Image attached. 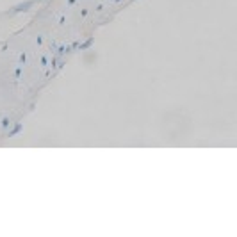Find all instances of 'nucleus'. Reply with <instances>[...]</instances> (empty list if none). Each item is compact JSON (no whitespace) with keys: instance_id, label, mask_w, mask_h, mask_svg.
Listing matches in <instances>:
<instances>
[{"instance_id":"nucleus-1","label":"nucleus","mask_w":237,"mask_h":237,"mask_svg":"<svg viewBox=\"0 0 237 237\" xmlns=\"http://www.w3.org/2000/svg\"><path fill=\"white\" fill-rule=\"evenodd\" d=\"M36 2H38V0H25V2H21V4H16V6L13 7V14H18V13H27V11L31 9Z\"/></svg>"},{"instance_id":"nucleus-2","label":"nucleus","mask_w":237,"mask_h":237,"mask_svg":"<svg viewBox=\"0 0 237 237\" xmlns=\"http://www.w3.org/2000/svg\"><path fill=\"white\" fill-rule=\"evenodd\" d=\"M66 54H72V45H59V46L55 48V55H57L59 59H62Z\"/></svg>"},{"instance_id":"nucleus-3","label":"nucleus","mask_w":237,"mask_h":237,"mask_svg":"<svg viewBox=\"0 0 237 237\" xmlns=\"http://www.w3.org/2000/svg\"><path fill=\"white\" fill-rule=\"evenodd\" d=\"M21 130H23V123H13V127L9 128V134H7V137H16V135L20 134Z\"/></svg>"},{"instance_id":"nucleus-4","label":"nucleus","mask_w":237,"mask_h":237,"mask_svg":"<svg viewBox=\"0 0 237 237\" xmlns=\"http://www.w3.org/2000/svg\"><path fill=\"white\" fill-rule=\"evenodd\" d=\"M93 41H94V39L91 38V36H89V38H86L82 43H79V48H77V50H79V52H87L89 48H91Z\"/></svg>"},{"instance_id":"nucleus-5","label":"nucleus","mask_w":237,"mask_h":237,"mask_svg":"<svg viewBox=\"0 0 237 237\" xmlns=\"http://www.w3.org/2000/svg\"><path fill=\"white\" fill-rule=\"evenodd\" d=\"M21 73H23V66L18 64V66L14 68V82H18V80L21 79Z\"/></svg>"},{"instance_id":"nucleus-6","label":"nucleus","mask_w":237,"mask_h":237,"mask_svg":"<svg viewBox=\"0 0 237 237\" xmlns=\"http://www.w3.org/2000/svg\"><path fill=\"white\" fill-rule=\"evenodd\" d=\"M48 66H52L54 70H59V57L57 55H52V59L48 61Z\"/></svg>"},{"instance_id":"nucleus-7","label":"nucleus","mask_w":237,"mask_h":237,"mask_svg":"<svg viewBox=\"0 0 237 237\" xmlns=\"http://www.w3.org/2000/svg\"><path fill=\"white\" fill-rule=\"evenodd\" d=\"M11 125H13V123H11V120H9V118H7V116H4V118L0 120V127H2L4 130H7V128H9Z\"/></svg>"},{"instance_id":"nucleus-8","label":"nucleus","mask_w":237,"mask_h":237,"mask_svg":"<svg viewBox=\"0 0 237 237\" xmlns=\"http://www.w3.org/2000/svg\"><path fill=\"white\" fill-rule=\"evenodd\" d=\"M48 61H50V57H48V54H43L41 55V68H48Z\"/></svg>"},{"instance_id":"nucleus-9","label":"nucleus","mask_w":237,"mask_h":237,"mask_svg":"<svg viewBox=\"0 0 237 237\" xmlns=\"http://www.w3.org/2000/svg\"><path fill=\"white\" fill-rule=\"evenodd\" d=\"M18 61H20V64H21V66H25V62H27V54H25V52H23V54H20Z\"/></svg>"},{"instance_id":"nucleus-10","label":"nucleus","mask_w":237,"mask_h":237,"mask_svg":"<svg viewBox=\"0 0 237 237\" xmlns=\"http://www.w3.org/2000/svg\"><path fill=\"white\" fill-rule=\"evenodd\" d=\"M87 13H89L87 9H82V11H80V16H82V18H86V16H87Z\"/></svg>"},{"instance_id":"nucleus-11","label":"nucleus","mask_w":237,"mask_h":237,"mask_svg":"<svg viewBox=\"0 0 237 237\" xmlns=\"http://www.w3.org/2000/svg\"><path fill=\"white\" fill-rule=\"evenodd\" d=\"M64 23H66V18H64V16H61V18H59V25H64Z\"/></svg>"},{"instance_id":"nucleus-12","label":"nucleus","mask_w":237,"mask_h":237,"mask_svg":"<svg viewBox=\"0 0 237 237\" xmlns=\"http://www.w3.org/2000/svg\"><path fill=\"white\" fill-rule=\"evenodd\" d=\"M36 43H38V45H41V43H43V38H41V36H38V38H36Z\"/></svg>"},{"instance_id":"nucleus-13","label":"nucleus","mask_w":237,"mask_h":237,"mask_svg":"<svg viewBox=\"0 0 237 237\" xmlns=\"http://www.w3.org/2000/svg\"><path fill=\"white\" fill-rule=\"evenodd\" d=\"M50 48H52V50H55V48H57V43H55V41H52V45H50Z\"/></svg>"},{"instance_id":"nucleus-14","label":"nucleus","mask_w":237,"mask_h":237,"mask_svg":"<svg viewBox=\"0 0 237 237\" xmlns=\"http://www.w3.org/2000/svg\"><path fill=\"white\" fill-rule=\"evenodd\" d=\"M75 2H77V0H68V6L72 7V6H73V4H75Z\"/></svg>"},{"instance_id":"nucleus-15","label":"nucleus","mask_w":237,"mask_h":237,"mask_svg":"<svg viewBox=\"0 0 237 237\" xmlns=\"http://www.w3.org/2000/svg\"><path fill=\"white\" fill-rule=\"evenodd\" d=\"M113 2H116V4H118V2H121V0H113Z\"/></svg>"},{"instance_id":"nucleus-16","label":"nucleus","mask_w":237,"mask_h":237,"mask_svg":"<svg viewBox=\"0 0 237 237\" xmlns=\"http://www.w3.org/2000/svg\"><path fill=\"white\" fill-rule=\"evenodd\" d=\"M130 2H134V0H130Z\"/></svg>"}]
</instances>
